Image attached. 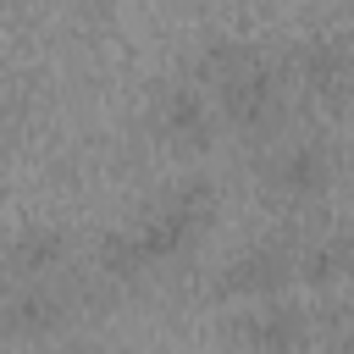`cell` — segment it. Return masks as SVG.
<instances>
[{
  "mask_svg": "<svg viewBox=\"0 0 354 354\" xmlns=\"http://www.w3.org/2000/svg\"><path fill=\"white\" fill-rule=\"evenodd\" d=\"M199 88L216 105V122H227L243 138H266L282 122V77L243 44H210L199 66Z\"/></svg>",
  "mask_w": 354,
  "mask_h": 354,
  "instance_id": "6da1fadb",
  "label": "cell"
},
{
  "mask_svg": "<svg viewBox=\"0 0 354 354\" xmlns=\"http://www.w3.org/2000/svg\"><path fill=\"white\" fill-rule=\"evenodd\" d=\"M216 210H221V194H216L210 177H177V183L133 221V238H138L149 271H155V266H171V260H183V254H194V243L210 232Z\"/></svg>",
  "mask_w": 354,
  "mask_h": 354,
  "instance_id": "7a4b0ae2",
  "label": "cell"
},
{
  "mask_svg": "<svg viewBox=\"0 0 354 354\" xmlns=\"http://www.w3.org/2000/svg\"><path fill=\"white\" fill-rule=\"evenodd\" d=\"M216 105L199 83H166L149 105V133L171 155H205L216 144Z\"/></svg>",
  "mask_w": 354,
  "mask_h": 354,
  "instance_id": "3957f363",
  "label": "cell"
},
{
  "mask_svg": "<svg viewBox=\"0 0 354 354\" xmlns=\"http://www.w3.org/2000/svg\"><path fill=\"white\" fill-rule=\"evenodd\" d=\"M332 177H337V166H332V149H326L321 138H288V144H277V149L266 155V166H260V183H266L282 205H310V199H321V194L332 188Z\"/></svg>",
  "mask_w": 354,
  "mask_h": 354,
  "instance_id": "277c9868",
  "label": "cell"
},
{
  "mask_svg": "<svg viewBox=\"0 0 354 354\" xmlns=\"http://www.w3.org/2000/svg\"><path fill=\"white\" fill-rule=\"evenodd\" d=\"M288 282H293V249H288V243H249V249H238V254L221 266L216 299L260 304V299H282Z\"/></svg>",
  "mask_w": 354,
  "mask_h": 354,
  "instance_id": "5b68a950",
  "label": "cell"
},
{
  "mask_svg": "<svg viewBox=\"0 0 354 354\" xmlns=\"http://www.w3.org/2000/svg\"><path fill=\"white\" fill-rule=\"evenodd\" d=\"M232 337H238L243 354H304L310 315L293 299H260V304H243L238 310Z\"/></svg>",
  "mask_w": 354,
  "mask_h": 354,
  "instance_id": "8992f818",
  "label": "cell"
},
{
  "mask_svg": "<svg viewBox=\"0 0 354 354\" xmlns=\"http://www.w3.org/2000/svg\"><path fill=\"white\" fill-rule=\"evenodd\" d=\"M293 77L315 105H348L354 100V39H310L293 55Z\"/></svg>",
  "mask_w": 354,
  "mask_h": 354,
  "instance_id": "52a82bcc",
  "label": "cell"
},
{
  "mask_svg": "<svg viewBox=\"0 0 354 354\" xmlns=\"http://www.w3.org/2000/svg\"><path fill=\"white\" fill-rule=\"evenodd\" d=\"M0 326L22 343H44L66 326V299L55 282H11L0 299Z\"/></svg>",
  "mask_w": 354,
  "mask_h": 354,
  "instance_id": "ba28073f",
  "label": "cell"
},
{
  "mask_svg": "<svg viewBox=\"0 0 354 354\" xmlns=\"http://www.w3.org/2000/svg\"><path fill=\"white\" fill-rule=\"evenodd\" d=\"M66 254H72L66 232H55V227H28V232H17L11 249L0 254V271H6L11 282H55V271L66 266Z\"/></svg>",
  "mask_w": 354,
  "mask_h": 354,
  "instance_id": "9c48e42d",
  "label": "cell"
},
{
  "mask_svg": "<svg viewBox=\"0 0 354 354\" xmlns=\"http://www.w3.org/2000/svg\"><path fill=\"white\" fill-rule=\"evenodd\" d=\"M348 260H354V232H321L293 254V277L310 288H337L348 282Z\"/></svg>",
  "mask_w": 354,
  "mask_h": 354,
  "instance_id": "30bf717a",
  "label": "cell"
},
{
  "mask_svg": "<svg viewBox=\"0 0 354 354\" xmlns=\"http://www.w3.org/2000/svg\"><path fill=\"white\" fill-rule=\"evenodd\" d=\"M94 266H100V277H111V282H138V277L149 271V260H144V249H138L133 227L105 232V238L94 243Z\"/></svg>",
  "mask_w": 354,
  "mask_h": 354,
  "instance_id": "8fae6325",
  "label": "cell"
},
{
  "mask_svg": "<svg viewBox=\"0 0 354 354\" xmlns=\"http://www.w3.org/2000/svg\"><path fill=\"white\" fill-rule=\"evenodd\" d=\"M326 354H354V343H332V348H326Z\"/></svg>",
  "mask_w": 354,
  "mask_h": 354,
  "instance_id": "7c38bea8",
  "label": "cell"
},
{
  "mask_svg": "<svg viewBox=\"0 0 354 354\" xmlns=\"http://www.w3.org/2000/svg\"><path fill=\"white\" fill-rule=\"evenodd\" d=\"M348 282H354V260H348Z\"/></svg>",
  "mask_w": 354,
  "mask_h": 354,
  "instance_id": "4fadbf2b",
  "label": "cell"
}]
</instances>
